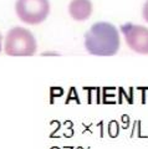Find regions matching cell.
<instances>
[{"instance_id": "1", "label": "cell", "mask_w": 148, "mask_h": 149, "mask_svg": "<svg viewBox=\"0 0 148 149\" xmlns=\"http://www.w3.org/2000/svg\"><path fill=\"white\" fill-rule=\"evenodd\" d=\"M119 45L118 30L110 22H96L85 35V47L91 55L113 56L118 52Z\"/></svg>"}, {"instance_id": "5", "label": "cell", "mask_w": 148, "mask_h": 149, "mask_svg": "<svg viewBox=\"0 0 148 149\" xmlns=\"http://www.w3.org/2000/svg\"><path fill=\"white\" fill-rule=\"evenodd\" d=\"M68 13L73 20L85 21L92 14L91 0H72L68 5Z\"/></svg>"}, {"instance_id": "7", "label": "cell", "mask_w": 148, "mask_h": 149, "mask_svg": "<svg viewBox=\"0 0 148 149\" xmlns=\"http://www.w3.org/2000/svg\"><path fill=\"white\" fill-rule=\"evenodd\" d=\"M1 39L3 37H1V34H0V51H1Z\"/></svg>"}, {"instance_id": "4", "label": "cell", "mask_w": 148, "mask_h": 149, "mask_svg": "<svg viewBox=\"0 0 148 149\" xmlns=\"http://www.w3.org/2000/svg\"><path fill=\"white\" fill-rule=\"evenodd\" d=\"M128 47L137 54L148 55V27L135 24H124L121 27Z\"/></svg>"}, {"instance_id": "3", "label": "cell", "mask_w": 148, "mask_h": 149, "mask_svg": "<svg viewBox=\"0 0 148 149\" xmlns=\"http://www.w3.org/2000/svg\"><path fill=\"white\" fill-rule=\"evenodd\" d=\"M17 17L27 25H39L46 20L50 13L49 0H16Z\"/></svg>"}, {"instance_id": "2", "label": "cell", "mask_w": 148, "mask_h": 149, "mask_svg": "<svg viewBox=\"0 0 148 149\" xmlns=\"http://www.w3.org/2000/svg\"><path fill=\"white\" fill-rule=\"evenodd\" d=\"M4 50L9 56H32L38 50V44L31 31L17 26L8 31Z\"/></svg>"}, {"instance_id": "6", "label": "cell", "mask_w": 148, "mask_h": 149, "mask_svg": "<svg viewBox=\"0 0 148 149\" xmlns=\"http://www.w3.org/2000/svg\"><path fill=\"white\" fill-rule=\"evenodd\" d=\"M142 15H143V19L148 22V0L145 3V5H143V10H142Z\"/></svg>"}]
</instances>
